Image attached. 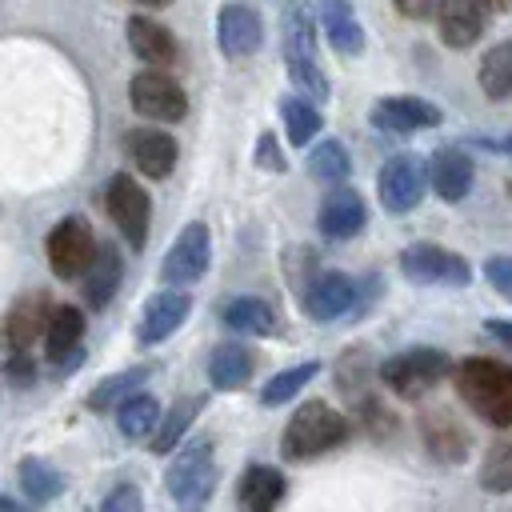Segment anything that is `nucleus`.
<instances>
[{"label": "nucleus", "mask_w": 512, "mask_h": 512, "mask_svg": "<svg viewBox=\"0 0 512 512\" xmlns=\"http://www.w3.org/2000/svg\"><path fill=\"white\" fill-rule=\"evenodd\" d=\"M372 128L380 132H392V136H408V132H424V128H436L440 124V108L420 100V96H384L372 104L368 112Z\"/></svg>", "instance_id": "f8f14e48"}, {"label": "nucleus", "mask_w": 512, "mask_h": 512, "mask_svg": "<svg viewBox=\"0 0 512 512\" xmlns=\"http://www.w3.org/2000/svg\"><path fill=\"white\" fill-rule=\"evenodd\" d=\"M100 512H144V496L136 484H116L104 500H100Z\"/></svg>", "instance_id": "4c0bfd02"}, {"label": "nucleus", "mask_w": 512, "mask_h": 512, "mask_svg": "<svg viewBox=\"0 0 512 512\" xmlns=\"http://www.w3.org/2000/svg\"><path fill=\"white\" fill-rule=\"evenodd\" d=\"M316 372H320V364H312V360H308V364H292V368L276 372V376L264 384L260 400H264L268 408H272V404H284V400H288V396H296V392H300Z\"/></svg>", "instance_id": "e433bc0d"}, {"label": "nucleus", "mask_w": 512, "mask_h": 512, "mask_svg": "<svg viewBox=\"0 0 512 512\" xmlns=\"http://www.w3.org/2000/svg\"><path fill=\"white\" fill-rule=\"evenodd\" d=\"M16 384H32V376H36V364L28 360V352H16L12 360H8V368H4Z\"/></svg>", "instance_id": "79ce46f5"}, {"label": "nucleus", "mask_w": 512, "mask_h": 512, "mask_svg": "<svg viewBox=\"0 0 512 512\" xmlns=\"http://www.w3.org/2000/svg\"><path fill=\"white\" fill-rule=\"evenodd\" d=\"M0 512H24L16 500H8V496H0Z\"/></svg>", "instance_id": "a18cd8bd"}, {"label": "nucleus", "mask_w": 512, "mask_h": 512, "mask_svg": "<svg viewBox=\"0 0 512 512\" xmlns=\"http://www.w3.org/2000/svg\"><path fill=\"white\" fill-rule=\"evenodd\" d=\"M484 276H488V284H492L504 300H512V256H492V260L484 264Z\"/></svg>", "instance_id": "ea45409f"}, {"label": "nucleus", "mask_w": 512, "mask_h": 512, "mask_svg": "<svg viewBox=\"0 0 512 512\" xmlns=\"http://www.w3.org/2000/svg\"><path fill=\"white\" fill-rule=\"evenodd\" d=\"M140 380H148V368H128V372H116V376H108L104 384H96V388H92V396H88V408H96V412L120 408L124 400H132V392H136V384H140Z\"/></svg>", "instance_id": "473e14b6"}, {"label": "nucleus", "mask_w": 512, "mask_h": 512, "mask_svg": "<svg viewBox=\"0 0 512 512\" xmlns=\"http://www.w3.org/2000/svg\"><path fill=\"white\" fill-rule=\"evenodd\" d=\"M208 256H212V240H208V224L204 220H192L184 224V232L172 240L168 256H164V284H196L208 268Z\"/></svg>", "instance_id": "9d476101"}, {"label": "nucleus", "mask_w": 512, "mask_h": 512, "mask_svg": "<svg viewBox=\"0 0 512 512\" xmlns=\"http://www.w3.org/2000/svg\"><path fill=\"white\" fill-rule=\"evenodd\" d=\"M476 80H480L488 100H508L512 96V40H500L480 56Z\"/></svg>", "instance_id": "a878e982"}, {"label": "nucleus", "mask_w": 512, "mask_h": 512, "mask_svg": "<svg viewBox=\"0 0 512 512\" xmlns=\"http://www.w3.org/2000/svg\"><path fill=\"white\" fill-rule=\"evenodd\" d=\"M284 496V476L268 464H252L244 468L240 476V488H236V504L240 512H272Z\"/></svg>", "instance_id": "412c9836"}, {"label": "nucleus", "mask_w": 512, "mask_h": 512, "mask_svg": "<svg viewBox=\"0 0 512 512\" xmlns=\"http://www.w3.org/2000/svg\"><path fill=\"white\" fill-rule=\"evenodd\" d=\"M200 408H204V400H176L172 412L160 420V428H156V436H152V452H156V456H160V452H172V448L180 444V436L188 432V424L196 420Z\"/></svg>", "instance_id": "72a5a7b5"}, {"label": "nucleus", "mask_w": 512, "mask_h": 512, "mask_svg": "<svg viewBox=\"0 0 512 512\" xmlns=\"http://www.w3.org/2000/svg\"><path fill=\"white\" fill-rule=\"evenodd\" d=\"M48 320H52V312H48L44 296H24V300L8 312V344H12L16 352H28L32 340H36L40 332H48Z\"/></svg>", "instance_id": "b1692460"}, {"label": "nucleus", "mask_w": 512, "mask_h": 512, "mask_svg": "<svg viewBox=\"0 0 512 512\" xmlns=\"http://www.w3.org/2000/svg\"><path fill=\"white\" fill-rule=\"evenodd\" d=\"M428 192V160H420L416 152H396L380 164L376 172V196L384 204V212H412Z\"/></svg>", "instance_id": "39448f33"}, {"label": "nucleus", "mask_w": 512, "mask_h": 512, "mask_svg": "<svg viewBox=\"0 0 512 512\" xmlns=\"http://www.w3.org/2000/svg\"><path fill=\"white\" fill-rule=\"evenodd\" d=\"M188 308H192V296H188V292H180V288H160V292L148 296V304H144L140 340H144V344L168 340V336L188 320Z\"/></svg>", "instance_id": "f3484780"}, {"label": "nucleus", "mask_w": 512, "mask_h": 512, "mask_svg": "<svg viewBox=\"0 0 512 512\" xmlns=\"http://www.w3.org/2000/svg\"><path fill=\"white\" fill-rule=\"evenodd\" d=\"M404 20H440L452 0H392Z\"/></svg>", "instance_id": "58836bf2"}, {"label": "nucleus", "mask_w": 512, "mask_h": 512, "mask_svg": "<svg viewBox=\"0 0 512 512\" xmlns=\"http://www.w3.org/2000/svg\"><path fill=\"white\" fill-rule=\"evenodd\" d=\"M420 432H424V444L432 448L436 460H444V464H460V460L468 456V432H464L448 412L428 408V412L420 416Z\"/></svg>", "instance_id": "aec40b11"}, {"label": "nucleus", "mask_w": 512, "mask_h": 512, "mask_svg": "<svg viewBox=\"0 0 512 512\" xmlns=\"http://www.w3.org/2000/svg\"><path fill=\"white\" fill-rule=\"evenodd\" d=\"M448 372H452L448 352L428 348V344H424V348H404V352H396V356H388V360L380 364V380H384V388L396 392L400 400H416V396H424V392L436 388Z\"/></svg>", "instance_id": "7ed1b4c3"}, {"label": "nucleus", "mask_w": 512, "mask_h": 512, "mask_svg": "<svg viewBox=\"0 0 512 512\" xmlns=\"http://www.w3.org/2000/svg\"><path fill=\"white\" fill-rule=\"evenodd\" d=\"M472 180H476V160L464 148L444 144V148L432 152V160H428V184H432V192L444 204H460L472 192Z\"/></svg>", "instance_id": "ddd939ff"}, {"label": "nucleus", "mask_w": 512, "mask_h": 512, "mask_svg": "<svg viewBox=\"0 0 512 512\" xmlns=\"http://www.w3.org/2000/svg\"><path fill=\"white\" fill-rule=\"evenodd\" d=\"M96 260V240H92V224L84 216H64L52 232H48V268L60 280H72L80 272H88Z\"/></svg>", "instance_id": "0eeeda50"}, {"label": "nucleus", "mask_w": 512, "mask_h": 512, "mask_svg": "<svg viewBox=\"0 0 512 512\" xmlns=\"http://www.w3.org/2000/svg\"><path fill=\"white\" fill-rule=\"evenodd\" d=\"M160 404L152 400V396H132V400H124L120 408H116V424H120V432L128 436V440H140V436H148V432H156L160 428Z\"/></svg>", "instance_id": "c756f323"}, {"label": "nucleus", "mask_w": 512, "mask_h": 512, "mask_svg": "<svg viewBox=\"0 0 512 512\" xmlns=\"http://www.w3.org/2000/svg\"><path fill=\"white\" fill-rule=\"evenodd\" d=\"M480 488L488 492H512V436L492 440L484 464H480Z\"/></svg>", "instance_id": "f704fd0d"}, {"label": "nucleus", "mask_w": 512, "mask_h": 512, "mask_svg": "<svg viewBox=\"0 0 512 512\" xmlns=\"http://www.w3.org/2000/svg\"><path fill=\"white\" fill-rule=\"evenodd\" d=\"M484 148H496V152H504V156L512 160V136H504V140H484Z\"/></svg>", "instance_id": "c03bdc74"}, {"label": "nucleus", "mask_w": 512, "mask_h": 512, "mask_svg": "<svg viewBox=\"0 0 512 512\" xmlns=\"http://www.w3.org/2000/svg\"><path fill=\"white\" fill-rule=\"evenodd\" d=\"M316 220H320V232H324L328 240H352V236H360L364 224H368L364 196H360L356 188H348V184H336V188L320 200Z\"/></svg>", "instance_id": "2eb2a0df"}, {"label": "nucleus", "mask_w": 512, "mask_h": 512, "mask_svg": "<svg viewBox=\"0 0 512 512\" xmlns=\"http://www.w3.org/2000/svg\"><path fill=\"white\" fill-rule=\"evenodd\" d=\"M128 96H132V108H136L144 120L172 124V120H184V112H188V96H184V88H180L172 76H164L160 68L136 72Z\"/></svg>", "instance_id": "6e6552de"}, {"label": "nucleus", "mask_w": 512, "mask_h": 512, "mask_svg": "<svg viewBox=\"0 0 512 512\" xmlns=\"http://www.w3.org/2000/svg\"><path fill=\"white\" fill-rule=\"evenodd\" d=\"M400 272L412 284H440V288H464L472 280V268L460 252L440 248L432 240H416L400 252Z\"/></svg>", "instance_id": "423d86ee"}, {"label": "nucleus", "mask_w": 512, "mask_h": 512, "mask_svg": "<svg viewBox=\"0 0 512 512\" xmlns=\"http://www.w3.org/2000/svg\"><path fill=\"white\" fill-rule=\"evenodd\" d=\"M224 324L236 328V332H248V336H272L276 332V312H272L268 300L240 296L224 308Z\"/></svg>", "instance_id": "bb28decb"}, {"label": "nucleus", "mask_w": 512, "mask_h": 512, "mask_svg": "<svg viewBox=\"0 0 512 512\" xmlns=\"http://www.w3.org/2000/svg\"><path fill=\"white\" fill-rule=\"evenodd\" d=\"M252 368H256V360L244 344H220L208 360V380H212V388H240L252 380Z\"/></svg>", "instance_id": "393cba45"}, {"label": "nucleus", "mask_w": 512, "mask_h": 512, "mask_svg": "<svg viewBox=\"0 0 512 512\" xmlns=\"http://www.w3.org/2000/svg\"><path fill=\"white\" fill-rule=\"evenodd\" d=\"M484 328H488V336H492V340H500L504 348H512V320H500V316H492Z\"/></svg>", "instance_id": "37998d69"}, {"label": "nucleus", "mask_w": 512, "mask_h": 512, "mask_svg": "<svg viewBox=\"0 0 512 512\" xmlns=\"http://www.w3.org/2000/svg\"><path fill=\"white\" fill-rule=\"evenodd\" d=\"M256 164L268 168V172H284V156H280V148H276L272 136H260V144H256Z\"/></svg>", "instance_id": "a19ab883"}, {"label": "nucleus", "mask_w": 512, "mask_h": 512, "mask_svg": "<svg viewBox=\"0 0 512 512\" xmlns=\"http://www.w3.org/2000/svg\"><path fill=\"white\" fill-rule=\"evenodd\" d=\"M128 48L144 60V64H176V36L164 28V24H156V20H148V16H132L128 20Z\"/></svg>", "instance_id": "4be33fe9"}, {"label": "nucleus", "mask_w": 512, "mask_h": 512, "mask_svg": "<svg viewBox=\"0 0 512 512\" xmlns=\"http://www.w3.org/2000/svg\"><path fill=\"white\" fill-rule=\"evenodd\" d=\"M168 492L176 496V504L184 508V512H200L204 508V500L212 496V488H216V468H212V440L208 436H200V440H192V444H184V452L172 460V468H168Z\"/></svg>", "instance_id": "20e7f679"}, {"label": "nucleus", "mask_w": 512, "mask_h": 512, "mask_svg": "<svg viewBox=\"0 0 512 512\" xmlns=\"http://www.w3.org/2000/svg\"><path fill=\"white\" fill-rule=\"evenodd\" d=\"M120 280H124V256H120L112 244H100L92 268L84 272V300H88L92 308H104V304L116 296Z\"/></svg>", "instance_id": "5701e85b"}, {"label": "nucleus", "mask_w": 512, "mask_h": 512, "mask_svg": "<svg viewBox=\"0 0 512 512\" xmlns=\"http://www.w3.org/2000/svg\"><path fill=\"white\" fill-rule=\"evenodd\" d=\"M316 16H320V28H324L328 44L340 56H360L364 52V24H360V16L352 12L348 0H320Z\"/></svg>", "instance_id": "6ab92c4d"}, {"label": "nucleus", "mask_w": 512, "mask_h": 512, "mask_svg": "<svg viewBox=\"0 0 512 512\" xmlns=\"http://www.w3.org/2000/svg\"><path fill=\"white\" fill-rule=\"evenodd\" d=\"M48 356L60 364L68 352H76L80 336H84V312L64 304V308H52V320H48Z\"/></svg>", "instance_id": "c85d7f7f"}, {"label": "nucleus", "mask_w": 512, "mask_h": 512, "mask_svg": "<svg viewBox=\"0 0 512 512\" xmlns=\"http://www.w3.org/2000/svg\"><path fill=\"white\" fill-rule=\"evenodd\" d=\"M216 44L224 56L244 60L264 44V20L248 4H224L216 16Z\"/></svg>", "instance_id": "4468645a"}, {"label": "nucleus", "mask_w": 512, "mask_h": 512, "mask_svg": "<svg viewBox=\"0 0 512 512\" xmlns=\"http://www.w3.org/2000/svg\"><path fill=\"white\" fill-rule=\"evenodd\" d=\"M124 152L136 164V172L148 180H164L176 168V140L160 128H132L124 136Z\"/></svg>", "instance_id": "dca6fc26"}, {"label": "nucleus", "mask_w": 512, "mask_h": 512, "mask_svg": "<svg viewBox=\"0 0 512 512\" xmlns=\"http://www.w3.org/2000/svg\"><path fill=\"white\" fill-rule=\"evenodd\" d=\"M504 8H512V0H452L440 16V40L448 48H472Z\"/></svg>", "instance_id": "9b49d317"}, {"label": "nucleus", "mask_w": 512, "mask_h": 512, "mask_svg": "<svg viewBox=\"0 0 512 512\" xmlns=\"http://www.w3.org/2000/svg\"><path fill=\"white\" fill-rule=\"evenodd\" d=\"M308 172L316 180H328V184H340L348 172H352V160L344 152L340 140H320L312 152H308Z\"/></svg>", "instance_id": "c9c22d12"}, {"label": "nucleus", "mask_w": 512, "mask_h": 512, "mask_svg": "<svg viewBox=\"0 0 512 512\" xmlns=\"http://www.w3.org/2000/svg\"><path fill=\"white\" fill-rule=\"evenodd\" d=\"M104 204H108L112 224L128 236V244H132V248H144V240H148V216H152L148 192H144L128 172H116V176L108 180Z\"/></svg>", "instance_id": "1a4fd4ad"}, {"label": "nucleus", "mask_w": 512, "mask_h": 512, "mask_svg": "<svg viewBox=\"0 0 512 512\" xmlns=\"http://www.w3.org/2000/svg\"><path fill=\"white\" fill-rule=\"evenodd\" d=\"M356 296H360V288H356L352 276H344V272H320L308 284V292H304V312L312 320H336V316H344L356 304Z\"/></svg>", "instance_id": "a211bd4d"}, {"label": "nucleus", "mask_w": 512, "mask_h": 512, "mask_svg": "<svg viewBox=\"0 0 512 512\" xmlns=\"http://www.w3.org/2000/svg\"><path fill=\"white\" fill-rule=\"evenodd\" d=\"M344 440H348V420L332 404L308 400L288 416V424L280 432V452L288 460H312L320 452H332Z\"/></svg>", "instance_id": "f03ea898"}, {"label": "nucleus", "mask_w": 512, "mask_h": 512, "mask_svg": "<svg viewBox=\"0 0 512 512\" xmlns=\"http://www.w3.org/2000/svg\"><path fill=\"white\" fill-rule=\"evenodd\" d=\"M136 4H144V8H168L172 0H136Z\"/></svg>", "instance_id": "49530a36"}, {"label": "nucleus", "mask_w": 512, "mask_h": 512, "mask_svg": "<svg viewBox=\"0 0 512 512\" xmlns=\"http://www.w3.org/2000/svg\"><path fill=\"white\" fill-rule=\"evenodd\" d=\"M284 68H288V76L296 80V88H300L304 96H320V100L328 96V76H324L316 52L296 48V44H284Z\"/></svg>", "instance_id": "cd10ccee"}, {"label": "nucleus", "mask_w": 512, "mask_h": 512, "mask_svg": "<svg viewBox=\"0 0 512 512\" xmlns=\"http://www.w3.org/2000/svg\"><path fill=\"white\" fill-rule=\"evenodd\" d=\"M280 120H284L288 144H308L320 132V112L308 100H300V96H284L280 100Z\"/></svg>", "instance_id": "2f4dec72"}, {"label": "nucleus", "mask_w": 512, "mask_h": 512, "mask_svg": "<svg viewBox=\"0 0 512 512\" xmlns=\"http://www.w3.org/2000/svg\"><path fill=\"white\" fill-rule=\"evenodd\" d=\"M20 484H24V492H28V500H32V504H48V500H56V496H60L64 476H60L48 460L28 456V460H20Z\"/></svg>", "instance_id": "7c9ffc66"}, {"label": "nucleus", "mask_w": 512, "mask_h": 512, "mask_svg": "<svg viewBox=\"0 0 512 512\" xmlns=\"http://www.w3.org/2000/svg\"><path fill=\"white\" fill-rule=\"evenodd\" d=\"M456 392L492 428H512V364L468 356L456 364Z\"/></svg>", "instance_id": "f257e3e1"}]
</instances>
